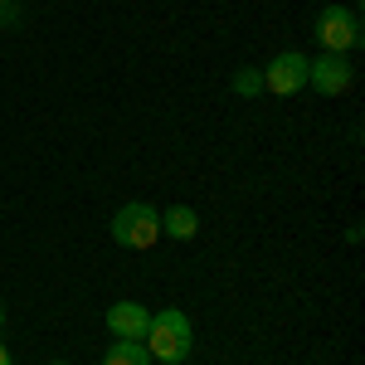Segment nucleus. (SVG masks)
I'll return each mask as SVG.
<instances>
[{
    "label": "nucleus",
    "instance_id": "nucleus-1",
    "mask_svg": "<svg viewBox=\"0 0 365 365\" xmlns=\"http://www.w3.org/2000/svg\"><path fill=\"white\" fill-rule=\"evenodd\" d=\"M141 346L151 351V361H161V365H185V361H190V317H185L180 307L151 312V327H146Z\"/></svg>",
    "mask_w": 365,
    "mask_h": 365
},
{
    "label": "nucleus",
    "instance_id": "nucleus-2",
    "mask_svg": "<svg viewBox=\"0 0 365 365\" xmlns=\"http://www.w3.org/2000/svg\"><path fill=\"white\" fill-rule=\"evenodd\" d=\"M108 234H113V244H122V249H151L161 239V210L146 205V200H132V205H122L113 215Z\"/></svg>",
    "mask_w": 365,
    "mask_h": 365
},
{
    "label": "nucleus",
    "instance_id": "nucleus-3",
    "mask_svg": "<svg viewBox=\"0 0 365 365\" xmlns=\"http://www.w3.org/2000/svg\"><path fill=\"white\" fill-rule=\"evenodd\" d=\"M317 39H322L327 54H351V49L361 44V20H356V10H346V5H322V10H317Z\"/></svg>",
    "mask_w": 365,
    "mask_h": 365
},
{
    "label": "nucleus",
    "instance_id": "nucleus-4",
    "mask_svg": "<svg viewBox=\"0 0 365 365\" xmlns=\"http://www.w3.org/2000/svg\"><path fill=\"white\" fill-rule=\"evenodd\" d=\"M307 63L297 49H287V54H273L268 58V68H263V88L273 93V98H297L302 88H307Z\"/></svg>",
    "mask_w": 365,
    "mask_h": 365
},
{
    "label": "nucleus",
    "instance_id": "nucleus-5",
    "mask_svg": "<svg viewBox=\"0 0 365 365\" xmlns=\"http://www.w3.org/2000/svg\"><path fill=\"white\" fill-rule=\"evenodd\" d=\"M356 83V63L351 54H322L317 63H307V88H317L322 98H336Z\"/></svg>",
    "mask_w": 365,
    "mask_h": 365
},
{
    "label": "nucleus",
    "instance_id": "nucleus-6",
    "mask_svg": "<svg viewBox=\"0 0 365 365\" xmlns=\"http://www.w3.org/2000/svg\"><path fill=\"white\" fill-rule=\"evenodd\" d=\"M103 322H108L113 341H141V336H146V327H151V312L141 307V302H113Z\"/></svg>",
    "mask_w": 365,
    "mask_h": 365
},
{
    "label": "nucleus",
    "instance_id": "nucleus-7",
    "mask_svg": "<svg viewBox=\"0 0 365 365\" xmlns=\"http://www.w3.org/2000/svg\"><path fill=\"white\" fill-rule=\"evenodd\" d=\"M161 234H170V239H195L200 234V215L190 210V205H170L166 215H161Z\"/></svg>",
    "mask_w": 365,
    "mask_h": 365
},
{
    "label": "nucleus",
    "instance_id": "nucleus-8",
    "mask_svg": "<svg viewBox=\"0 0 365 365\" xmlns=\"http://www.w3.org/2000/svg\"><path fill=\"white\" fill-rule=\"evenodd\" d=\"M103 365H151V351H146L141 341H113L108 356H103Z\"/></svg>",
    "mask_w": 365,
    "mask_h": 365
},
{
    "label": "nucleus",
    "instance_id": "nucleus-9",
    "mask_svg": "<svg viewBox=\"0 0 365 365\" xmlns=\"http://www.w3.org/2000/svg\"><path fill=\"white\" fill-rule=\"evenodd\" d=\"M258 88H263V68H239L234 73V93L239 98H258Z\"/></svg>",
    "mask_w": 365,
    "mask_h": 365
},
{
    "label": "nucleus",
    "instance_id": "nucleus-10",
    "mask_svg": "<svg viewBox=\"0 0 365 365\" xmlns=\"http://www.w3.org/2000/svg\"><path fill=\"white\" fill-rule=\"evenodd\" d=\"M10 20H15V5L5 0V5H0V25H10Z\"/></svg>",
    "mask_w": 365,
    "mask_h": 365
},
{
    "label": "nucleus",
    "instance_id": "nucleus-11",
    "mask_svg": "<svg viewBox=\"0 0 365 365\" xmlns=\"http://www.w3.org/2000/svg\"><path fill=\"white\" fill-rule=\"evenodd\" d=\"M0 365H10V351H5V341H0Z\"/></svg>",
    "mask_w": 365,
    "mask_h": 365
},
{
    "label": "nucleus",
    "instance_id": "nucleus-12",
    "mask_svg": "<svg viewBox=\"0 0 365 365\" xmlns=\"http://www.w3.org/2000/svg\"><path fill=\"white\" fill-rule=\"evenodd\" d=\"M0 327H5V307H0Z\"/></svg>",
    "mask_w": 365,
    "mask_h": 365
},
{
    "label": "nucleus",
    "instance_id": "nucleus-13",
    "mask_svg": "<svg viewBox=\"0 0 365 365\" xmlns=\"http://www.w3.org/2000/svg\"><path fill=\"white\" fill-rule=\"evenodd\" d=\"M54 365H63V361H54Z\"/></svg>",
    "mask_w": 365,
    "mask_h": 365
},
{
    "label": "nucleus",
    "instance_id": "nucleus-14",
    "mask_svg": "<svg viewBox=\"0 0 365 365\" xmlns=\"http://www.w3.org/2000/svg\"><path fill=\"white\" fill-rule=\"evenodd\" d=\"M0 5H5V0H0Z\"/></svg>",
    "mask_w": 365,
    "mask_h": 365
}]
</instances>
